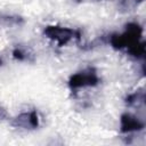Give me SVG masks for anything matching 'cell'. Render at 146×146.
I'll use <instances>...</instances> for the list:
<instances>
[{"label": "cell", "instance_id": "6da1fadb", "mask_svg": "<svg viewBox=\"0 0 146 146\" xmlns=\"http://www.w3.org/2000/svg\"><path fill=\"white\" fill-rule=\"evenodd\" d=\"M143 27L136 22L128 23L121 33H114L110 36V44L115 50H125L127 54L136 59L145 57V42L141 40Z\"/></svg>", "mask_w": 146, "mask_h": 146}, {"label": "cell", "instance_id": "7a4b0ae2", "mask_svg": "<svg viewBox=\"0 0 146 146\" xmlns=\"http://www.w3.org/2000/svg\"><path fill=\"white\" fill-rule=\"evenodd\" d=\"M43 34L58 47H64L74 40L79 41L81 39V32L79 30L62 25H48L44 27Z\"/></svg>", "mask_w": 146, "mask_h": 146}, {"label": "cell", "instance_id": "3957f363", "mask_svg": "<svg viewBox=\"0 0 146 146\" xmlns=\"http://www.w3.org/2000/svg\"><path fill=\"white\" fill-rule=\"evenodd\" d=\"M99 82L100 79L96 68L90 66L72 74L68 79V87L72 91H76L79 89L96 87L99 84Z\"/></svg>", "mask_w": 146, "mask_h": 146}, {"label": "cell", "instance_id": "277c9868", "mask_svg": "<svg viewBox=\"0 0 146 146\" xmlns=\"http://www.w3.org/2000/svg\"><path fill=\"white\" fill-rule=\"evenodd\" d=\"M11 125L24 130H34L40 125V117L35 110L22 112L11 121Z\"/></svg>", "mask_w": 146, "mask_h": 146}, {"label": "cell", "instance_id": "5b68a950", "mask_svg": "<svg viewBox=\"0 0 146 146\" xmlns=\"http://www.w3.org/2000/svg\"><path fill=\"white\" fill-rule=\"evenodd\" d=\"M145 121L144 119L131 114V113H123L120 117V131L122 133H131V132H139L144 130Z\"/></svg>", "mask_w": 146, "mask_h": 146}, {"label": "cell", "instance_id": "8992f818", "mask_svg": "<svg viewBox=\"0 0 146 146\" xmlns=\"http://www.w3.org/2000/svg\"><path fill=\"white\" fill-rule=\"evenodd\" d=\"M145 100V91L144 89L136 90L135 92L130 94L125 98V103L128 106H138V105H144Z\"/></svg>", "mask_w": 146, "mask_h": 146}, {"label": "cell", "instance_id": "52a82bcc", "mask_svg": "<svg viewBox=\"0 0 146 146\" xmlns=\"http://www.w3.org/2000/svg\"><path fill=\"white\" fill-rule=\"evenodd\" d=\"M13 57L17 60H29V52H26L25 49L21 48V47H16L14 50H13Z\"/></svg>", "mask_w": 146, "mask_h": 146}, {"label": "cell", "instance_id": "ba28073f", "mask_svg": "<svg viewBox=\"0 0 146 146\" xmlns=\"http://www.w3.org/2000/svg\"><path fill=\"white\" fill-rule=\"evenodd\" d=\"M0 21H5L6 24H9V25H13V24L19 25V24L23 23V18L17 17V16H15V17H13V16H2L0 18Z\"/></svg>", "mask_w": 146, "mask_h": 146}, {"label": "cell", "instance_id": "9c48e42d", "mask_svg": "<svg viewBox=\"0 0 146 146\" xmlns=\"http://www.w3.org/2000/svg\"><path fill=\"white\" fill-rule=\"evenodd\" d=\"M5 117H7V112H6V110L0 105V120H3Z\"/></svg>", "mask_w": 146, "mask_h": 146}, {"label": "cell", "instance_id": "30bf717a", "mask_svg": "<svg viewBox=\"0 0 146 146\" xmlns=\"http://www.w3.org/2000/svg\"><path fill=\"white\" fill-rule=\"evenodd\" d=\"M136 1H137V3H138V2H141V1H144V0H136Z\"/></svg>", "mask_w": 146, "mask_h": 146}, {"label": "cell", "instance_id": "8fae6325", "mask_svg": "<svg viewBox=\"0 0 146 146\" xmlns=\"http://www.w3.org/2000/svg\"><path fill=\"white\" fill-rule=\"evenodd\" d=\"M78 1H82V0H78Z\"/></svg>", "mask_w": 146, "mask_h": 146}]
</instances>
